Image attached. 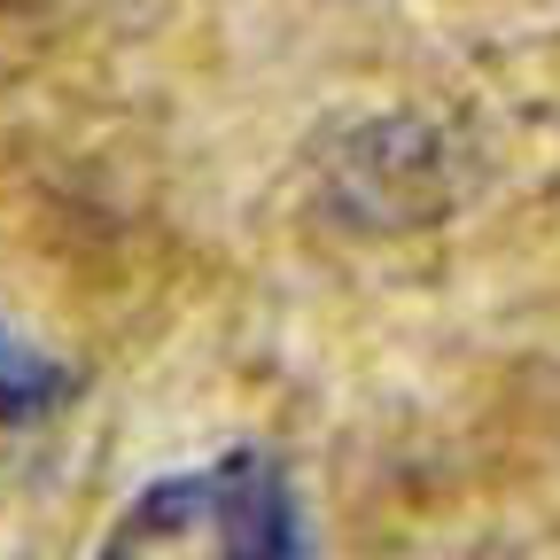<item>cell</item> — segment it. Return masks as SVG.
Instances as JSON below:
<instances>
[{
  "instance_id": "6da1fadb",
  "label": "cell",
  "mask_w": 560,
  "mask_h": 560,
  "mask_svg": "<svg viewBox=\"0 0 560 560\" xmlns=\"http://www.w3.org/2000/svg\"><path fill=\"white\" fill-rule=\"evenodd\" d=\"M94 560H312V529L280 459L219 452L156 475L109 522Z\"/></svg>"
}]
</instances>
